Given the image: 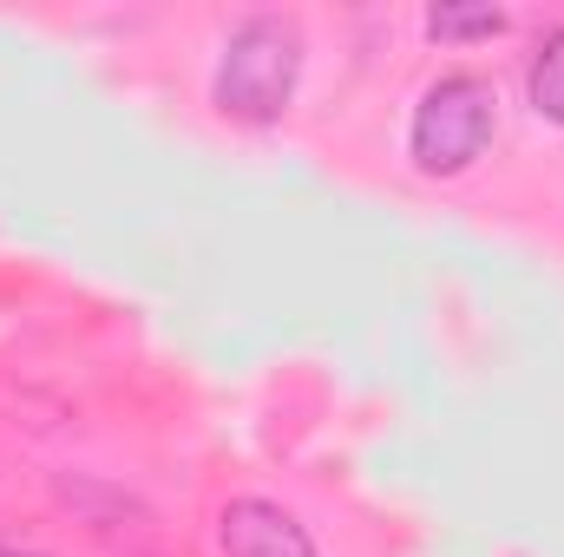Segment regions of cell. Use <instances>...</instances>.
I'll list each match as a JSON object with an SVG mask.
<instances>
[{
    "label": "cell",
    "instance_id": "6da1fadb",
    "mask_svg": "<svg viewBox=\"0 0 564 557\" xmlns=\"http://www.w3.org/2000/svg\"><path fill=\"white\" fill-rule=\"evenodd\" d=\"M302 79V26L289 13H250L230 26L217 59V112L237 125H276Z\"/></svg>",
    "mask_w": 564,
    "mask_h": 557
},
{
    "label": "cell",
    "instance_id": "7a4b0ae2",
    "mask_svg": "<svg viewBox=\"0 0 564 557\" xmlns=\"http://www.w3.org/2000/svg\"><path fill=\"white\" fill-rule=\"evenodd\" d=\"M499 125V92L492 79L479 73H440L414 106V125H408V157L421 177H459L486 157Z\"/></svg>",
    "mask_w": 564,
    "mask_h": 557
},
{
    "label": "cell",
    "instance_id": "3957f363",
    "mask_svg": "<svg viewBox=\"0 0 564 557\" xmlns=\"http://www.w3.org/2000/svg\"><path fill=\"white\" fill-rule=\"evenodd\" d=\"M217 551L224 557H322L315 538L302 532V518L282 512L276 499H230L217 512Z\"/></svg>",
    "mask_w": 564,
    "mask_h": 557
},
{
    "label": "cell",
    "instance_id": "277c9868",
    "mask_svg": "<svg viewBox=\"0 0 564 557\" xmlns=\"http://www.w3.org/2000/svg\"><path fill=\"white\" fill-rule=\"evenodd\" d=\"M525 99L545 125H564V26H545L525 66Z\"/></svg>",
    "mask_w": 564,
    "mask_h": 557
},
{
    "label": "cell",
    "instance_id": "5b68a950",
    "mask_svg": "<svg viewBox=\"0 0 564 557\" xmlns=\"http://www.w3.org/2000/svg\"><path fill=\"white\" fill-rule=\"evenodd\" d=\"M512 20H506V7H459V0H440V7H426V33L433 40H446V46H473V40H499Z\"/></svg>",
    "mask_w": 564,
    "mask_h": 557
},
{
    "label": "cell",
    "instance_id": "8992f818",
    "mask_svg": "<svg viewBox=\"0 0 564 557\" xmlns=\"http://www.w3.org/2000/svg\"><path fill=\"white\" fill-rule=\"evenodd\" d=\"M0 557H26V551H0Z\"/></svg>",
    "mask_w": 564,
    "mask_h": 557
}]
</instances>
